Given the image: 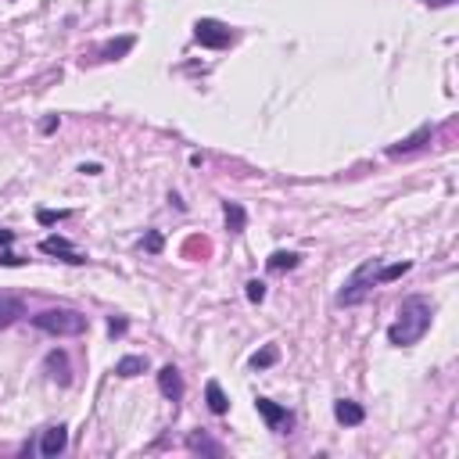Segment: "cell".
<instances>
[{"mask_svg":"<svg viewBox=\"0 0 459 459\" xmlns=\"http://www.w3.org/2000/svg\"><path fill=\"white\" fill-rule=\"evenodd\" d=\"M431 320H434L431 302L420 298V295H413V298H406V302L398 305V320L388 326V341L395 348H409V344H416L431 330Z\"/></svg>","mask_w":459,"mask_h":459,"instance_id":"1","label":"cell"},{"mask_svg":"<svg viewBox=\"0 0 459 459\" xmlns=\"http://www.w3.org/2000/svg\"><path fill=\"white\" fill-rule=\"evenodd\" d=\"M32 326L43 330V334H54V338H79L86 334V316L83 312H72V309H47L40 316H32Z\"/></svg>","mask_w":459,"mask_h":459,"instance_id":"2","label":"cell"},{"mask_svg":"<svg viewBox=\"0 0 459 459\" xmlns=\"http://www.w3.org/2000/svg\"><path fill=\"white\" fill-rule=\"evenodd\" d=\"M373 284H377V259H370V262H362L352 277L344 280V287H341V295H338V302L341 305H359L366 295L373 291Z\"/></svg>","mask_w":459,"mask_h":459,"instance_id":"3","label":"cell"},{"mask_svg":"<svg viewBox=\"0 0 459 459\" xmlns=\"http://www.w3.org/2000/svg\"><path fill=\"white\" fill-rule=\"evenodd\" d=\"M194 40H197L201 47H208V50H223V47L233 43V32H230V26L215 22V18H197Z\"/></svg>","mask_w":459,"mask_h":459,"instance_id":"4","label":"cell"},{"mask_svg":"<svg viewBox=\"0 0 459 459\" xmlns=\"http://www.w3.org/2000/svg\"><path fill=\"white\" fill-rule=\"evenodd\" d=\"M158 388H162V395L169 398V402H179L183 391H187V388H183V377H179L176 366H162V370H158Z\"/></svg>","mask_w":459,"mask_h":459,"instance_id":"5","label":"cell"},{"mask_svg":"<svg viewBox=\"0 0 459 459\" xmlns=\"http://www.w3.org/2000/svg\"><path fill=\"white\" fill-rule=\"evenodd\" d=\"M68 449V427H50V431H43V438H40V456H47V459H54V456H61Z\"/></svg>","mask_w":459,"mask_h":459,"instance_id":"6","label":"cell"},{"mask_svg":"<svg viewBox=\"0 0 459 459\" xmlns=\"http://www.w3.org/2000/svg\"><path fill=\"white\" fill-rule=\"evenodd\" d=\"M40 248H43L47 255H58V259H61V262H68V266H83V262H86L79 251H72V244L65 241V237H47V241H43Z\"/></svg>","mask_w":459,"mask_h":459,"instance_id":"7","label":"cell"},{"mask_svg":"<svg viewBox=\"0 0 459 459\" xmlns=\"http://www.w3.org/2000/svg\"><path fill=\"white\" fill-rule=\"evenodd\" d=\"M255 409L262 413V420L277 431V427H284V424H291V413L284 409V406H277V402H269V398H255Z\"/></svg>","mask_w":459,"mask_h":459,"instance_id":"8","label":"cell"},{"mask_svg":"<svg viewBox=\"0 0 459 459\" xmlns=\"http://www.w3.org/2000/svg\"><path fill=\"white\" fill-rule=\"evenodd\" d=\"M431 126H420V130L413 133V137H406V140H398V144H391V148H388V155L391 158H398V155H409V151H416V148H424V144L431 140Z\"/></svg>","mask_w":459,"mask_h":459,"instance_id":"9","label":"cell"},{"mask_svg":"<svg viewBox=\"0 0 459 459\" xmlns=\"http://www.w3.org/2000/svg\"><path fill=\"white\" fill-rule=\"evenodd\" d=\"M334 416L341 420L344 427H359L362 420H366L362 406H359V402H352V398H341V402H334Z\"/></svg>","mask_w":459,"mask_h":459,"instance_id":"10","label":"cell"},{"mask_svg":"<svg viewBox=\"0 0 459 459\" xmlns=\"http://www.w3.org/2000/svg\"><path fill=\"white\" fill-rule=\"evenodd\" d=\"M43 370H47V377H50V380L68 384V355L54 348V352H47V359H43Z\"/></svg>","mask_w":459,"mask_h":459,"instance_id":"11","label":"cell"},{"mask_svg":"<svg viewBox=\"0 0 459 459\" xmlns=\"http://www.w3.org/2000/svg\"><path fill=\"white\" fill-rule=\"evenodd\" d=\"M22 316H26V305L22 302L11 298V295H0V330L11 326L14 320H22Z\"/></svg>","mask_w":459,"mask_h":459,"instance_id":"12","label":"cell"},{"mask_svg":"<svg viewBox=\"0 0 459 459\" xmlns=\"http://www.w3.org/2000/svg\"><path fill=\"white\" fill-rule=\"evenodd\" d=\"M144 370H148V355H122L115 362V373L119 377H140Z\"/></svg>","mask_w":459,"mask_h":459,"instance_id":"13","label":"cell"},{"mask_svg":"<svg viewBox=\"0 0 459 459\" xmlns=\"http://www.w3.org/2000/svg\"><path fill=\"white\" fill-rule=\"evenodd\" d=\"M205 398H208V409H212L215 416H223V413L230 409V398L223 395V388H219V380H208V384H205Z\"/></svg>","mask_w":459,"mask_h":459,"instance_id":"14","label":"cell"},{"mask_svg":"<svg viewBox=\"0 0 459 459\" xmlns=\"http://www.w3.org/2000/svg\"><path fill=\"white\" fill-rule=\"evenodd\" d=\"M133 43H137L133 36H122V40H115V43H104V47H101V58H104V61H119L122 54L133 50Z\"/></svg>","mask_w":459,"mask_h":459,"instance_id":"15","label":"cell"},{"mask_svg":"<svg viewBox=\"0 0 459 459\" xmlns=\"http://www.w3.org/2000/svg\"><path fill=\"white\" fill-rule=\"evenodd\" d=\"M223 215H226L230 233H241V230H244V223H248V215H244V208L237 205V201H226V205H223Z\"/></svg>","mask_w":459,"mask_h":459,"instance_id":"16","label":"cell"},{"mask_svg":"<svg viewBox=\"0 0 459 459\" xmlns=\"http://www.w3.org/2000/svg\"><path fill=\"white\" fill-rule=\"evenodd\" d=\"M413 269V262H395V266H377V284H391L398 277H406Z\"/></svg>","mask_w":459,"mask_h":459,"instance_id":"17","label":"cell"},{"mask_svg":"<svg viewBox=\"0 0 459 459\" xmlns=\"http://www.w3.org/2000/svg\"><path fill=\"white\" fill-rule=\"evenodd\" d=\"M277 359H280V348H277V344H266L262 352H255V355H251V366H255V370H269V366L277 362Z\"/></svg>","mask_w":459,"mask_h":459,"instance_id":"18","label":"cell"},{"mask_svg":"<svg viewBox=\"0 0 459 459\" xmlns=\"http://www.w3.org/2000/svg\"><path fill=\"white\" fill-rule=\"evenodd\" d=\"M191 449L194 452H205V456H223V445L212 442V438H205V434H194L191 438Z\"/></svg>","mask_w":459,"mask_h":459,"instance_id":"19","label":"cell"},{"mask_svg":"<svg viewBox=\"0 0 459 459\" xmlns=\"http://www.w3.org/2000/svg\"><path fill=\"white\" fill-rule=\"evenodd\" d=\"M295 266H298L295 251H273L269 255V269H295Z\"/></svg>","mask_w":459,"mask_h":459,"instance_id":"20","label":"cell"},{"mask_svg":"<svg viewBox=\"0 0 459 459\" xmlns=\"http://www.w3.org/2000/svg\"><path fill=\"white\" fill-rule=\"evenodd\" d=\"M244 295H248V302L259 305V302L266 298V284H262V280H248V291H244Z\"/></svg>","mask_w":459,"mask_h":459,"instance_id":"21","label":"cell"},{"mask_svg":"<svg viewBox=\"0 0 459 459\" xmlns=\"http://www.w3.org/2000/svg\"><path fill=\"white\" fill-rule=\"evenodd\" d=\"M68 212H50V208H40V212H36V219H40V223L43 226H50V223H58V219H65Z\"/></svg>","mask_w":459,"mask_h":459,"instance_id":"22","label":"cell"},{"mask_svg":"<svg viewBox=\"0 0 459 459\" xmlns=\"http://www.w3.org/2000/svg\"><path fill=\"white\" fill-rule=\"evenodd\" d=\"M144 244H148V251H162V237L158 233H148V237H144Z\"/></svg>","mask_w":459,"mask_h":459,"instance_id":"23","label":"cell"},{"mask_svg":"<svg viewBox=\"0 0 459 459\" xmlns=\"http://www.w3.org/2000/svg\"><path fill=\"white\" fill-rule=\"evenodd\" d=\"M108 334H126V320H112V323H108Z\"/></svg>","mask_w":459,"mask_h":459,"instance_id":"24","label":"cell"},{"mask_svg":"<svg viewBox=\"0 0 459 459\" xmlns=\"http://www.w3.org/2000/svg\"><path fill=\"white\" fill-rule=\"evenodd\" d=\"M0 262H4V266H22V259H18V255H11V251L0 255Z\"/></svg>","mask_w":459,"mask_h":459,"instance_id":"25","label":"cell"},{"mask_svg":"<svg viewBox=\"0 0 459 459\" xmlns=\"http://www.w3.org/2000/svg\"><path fill=\"white\" fill-rule=\"evenodd\" d=\"M11 241H14V233L11 230H0V248H8Z\"/></svg>","mask_w":459,"mask_h":459,"instance_id":"26","label":"cell"},{"mask_svg":"<svg viewBox=\"0 0 459 459\" xmlns=\"http://www.w3.org/2000/svg\"><path fill=\"white\" fill-rule=\"evenodd\" d=\"M424 4H431V8H445V4H456V0H424Z\"/></svg>","mask_w":459,"mask_h":459,"instance_id":"27","label":"cell"}]
</instances>
